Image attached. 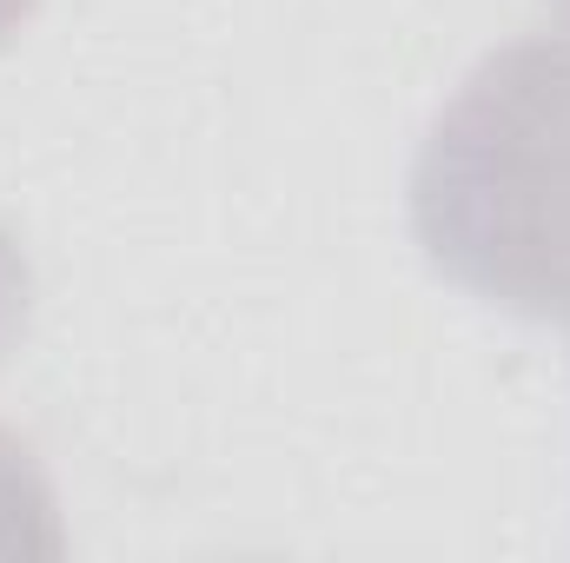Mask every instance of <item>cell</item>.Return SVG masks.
<instances>
[{
    "mask_svg": "<svg viewBox=\"0 0 570 563\" xmlns=\"http://www.w3.org/2000/svg\"><path fill=\"white\" fill-rule=\"evenodd\" d=\"M412 233L471 298L570 325V27L471 67L412 159Z\"/></svg>",
    "mask_w": 570,
    "mask_h": 563,
    "instance_id": "6da1fadb",
    "label": "cell"
},
{
    "mask_svg": "<svg viewBox=\"0 0 570 563\" xmlns=\"http://www.w3.org/2000/svg\"><path fill=\"white\" fill-rule=\"evenodd\" d=\"M0 557H67L53 484L13 431H0Z\"/></svg>",
    "mask_w": 570,
    "mask_h": 563,
    "instance_id": "7a4b0ae2",
    "label": "cell"
},
{
    "mask_svg": "<svg viewBox=\"0 0 570 563\" xmlns=\"http://www.w3.org/2000/svg\"><path fill=\"white\" fill-rule=\"evenodd\" d=\"M27 305H33V273H27L13 233L0 226V365H7V352L20 345V332H27Z\"/></svg>",
    "mask_w": 570,
    "mask_h": 563,
    "instance_id": "3957f363",
    "label": "cell"
},
{
    "mask_svg": "<svg viewBox=\"0 0 570 563\" xmlns=\"http://www.w3.org/2000/svg\"><path fill=\"white\" fill-rule=\"evenodd\" d=\"M33 7H40V0H0V47H13V33L33 20Z\"/></svg>",
    "mask_w": 570,
    "mask_h": 563,
    "instance_id": "277c9868",
    "label": "cell"
},
{
    "mask_svg": "<svg viewBox=\"0 0 570 563\" xmlns=\"http://www.w3.org/2000/svg\"><path fill=\"white\" fill-rule=\"evenodd\" d=\"M558 7H564V13H570V0H558Z\"/></svg>",
    "mask_w": 570,
    "mask_h": 563,
    "instance_id": "5b68a950",
    "label": "cell"
}]
</instances>
